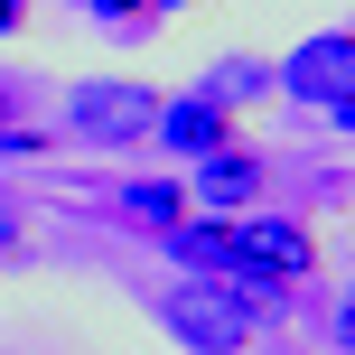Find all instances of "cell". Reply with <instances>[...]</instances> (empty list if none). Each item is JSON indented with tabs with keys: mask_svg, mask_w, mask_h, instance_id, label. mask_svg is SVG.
Listing matches in <instances>:
<instances>
[{
	"mask_svg": "<svg viewBox=\"0 0 355 355\" xmlns=\"http://www.w3.org/2000/svg\"><path fill=\"white\" fill-rule=\"evenodd\" d=\"M150 122H159V94L141 75H85V85H66V141H85V150H131V141H150Z\"/></svg>",
	"mask_w": 355,
	"mask_h": 355,
	"instance_id": "obj_1",
	"label": "cell"
},
{
	"mask_svg": "<svg viewBox=\"0 0 355 355\" xmlns=\"http://www.w3.org/2000/svg\"><path fill=\"white\" fill-rule=\"evenodd\" d=\"M159 327H168L187 355H252V337H262V327H252L243 309L225 300V290H206V281L159 290Z\"/></svg>",
	"mask_w": 355,
	"mask_h": 355,
	"instance_id": "obj_2",
	"label": "cell"
},
{
	"mask_svg": "<svg viewBox=\"0 0 355 355\" xmlns=\"http://www.w3.org/2000/svg\"><path fill=\"white\" fill-rule=\"evenodd\" d=\"M150 141L178 150V159H215V150L234 141V103L215 85H187V94H159V122H150Z\"/></svg>",
	"mask_w": 355,
	"mask_h": 355,
	"instance_id": "obj_3",
	"label": "cell"
},
{
	"mask_svg": "<svg viewBox=\"0 0 355 355\" xmlns=\"http://www.w3.org/2000/svg\"><path fill=\"white\" fill-rule=\"evenodd\" d=\"M271 85L290 94V103H337V94H355V28H318L309 47H290V66L271 75Z\"/></svg>",
	"mask_w": 355,
	"mask_h": 355,
	"instance_id": "obj_4",
	"label": "cell"
},
{
	"mask_svg": "<svg viewBox=\"0 0 355 355\" xmlns=\"http://www.w3.org/2000/svg\"><path fill=\"white\" fill-rule=\"evenodd\" d=\"M234 243H243V262L262 271V281H281V290H300L309 271H318V234L290 225V215H234Z\"/></svg>",
	"mask_w": 355,
	"mask_h": 355,
	"instance_id": "obj_5",
	"label": "cell"
},
{
	"mask_svg": "<svg viewBox=\"0 0 355 355\" xmlns=\"http://www.w3.org/2000/svg\"><path fill=\"white\" fill-rule=\"evenodd\" d=\"M262 187H271V159L243 150V141H225L215 159H196V196H187V206H206V215H252Z\"/></svg>",
	"mask_w": 355,
	"mask_h": 355,
	"instance_id": "obj_6",
	"label": "cell"
},
{
	"mask_svg": "<svg viewBox=\"0 0 355 355\" xmlns=\"http://www.w3.org/2000/svg\"><path fill=\"white\" fill-rule=\"evenodd\" d=\"M168 262L196 271V281H225V271H243V243H234V215H187L178 234H159Z\"/></svg>",
	"mask_w": 355,
	"mask_h": 355,
	"instance_id": "obj_7",
	"label": "cell"
},
{
	"mask_svg": "<svg viewBox=\"0 0 355 355\" xmlns=\"http://www.w3.org/2000/svg\"><path fill=\"white\" fill-rule=\"evenodd\" d=\"M112 206H122V225H141V234H178L187 225V187H178V178H131Z\"/></svg>",
	"mask_w": 355,
	"mask_h": 355,
	"instance_id": "obj_8",
	"label": "cell"
},
{
	"mask_svg": "<svg viewBox=\"0 0 355 355\" xmlns=\"http://www.w3.org/2000/svg\"><path fill=\"white\" fill-rule=\"evenodd\" d=\"M94 19H103V28H150V19H159V0H85Z\"/></svg>",
	"mask_w": 355,
	"mask_h": 355,
	"instance_id": "obj_9",
	"label": "cell"
},
{
	"mask_svg": "<svg viewBox=\"0 0 355 355\" xmlns=\"http://www.w3.org/2000/svg\"><path fill=\"white\" fill-rule=\"evenodd\" d=\"M28 252V225H19V206H0V262H19Z\"/></svg>",
	"mask_w": 355,
	"mask_h": 355,
	"instance_id": "obj_10",
	"label": "cell"
},
{
	"mask_svg": "<svg viewBox=\"0 0 355 355\" xmlns=\"http://www.w3.org/2000/svg\"><path fill=\"white\" fill-rule=\"evenodd\" d=\"M47 150V131H0V159H37Z\"/></svg>",
	"mask_w": 355,
	"mask_h": 355,
	"instance_id": "obj_11",
	"label": "cell"
},
{
	"mask_svg": "<svg viewBox=\"0 0 355 355\" xmlns=\"http://www.w3.org/2000/svg\"><path fill=\"white\" fill-rule=\"evenodd\" d=\"M327 327H337V355H355V290L337 300V318H327Z\"/></svg>",
	"mask_w": 355,
	"mask_h": 355,
	"instance_id": "obj_12",
	"label": "cell"
},
{
	"mask_svg": "<svg viewBox=\"0 0 355 355\" xmlns=\"http://www.w3.org/2000/svg\"><path fill=\"white\" fill-rule=\"evenodd\" d=\"M327 122H337V131H355V94H337V103H327Z\"/></svg>",
	"mask_w": 355,
	"mask_h": 355,
	"instance_id": "obj_13",
	"label": "cell"
},
{
	"mask_svg": "<svg viewBox=\"0 0 355 355\" xmlns=\"http://www.w3.org/2000/svg\"><path fill=\"white\" fill-rule=\"evenodd\" d=\"M19 19H28V0H0V37H10V28H19Z\"/></svg>",
	"mask_w": 355,
	"mask_h": 355,
	"instance_id": "obj_14",
	"label": "cell"
},
{
	"mask_svg": "<svg viewBox=\"0 0 355 355\" xmlns=\"http://www.w3.org/2000/svg\"><path fill=\"white\" fill-rule=\"evenodd\" d=\"M159 10H178V0H159Z\"/></svg>",
	"mask_w": 355,
	"mask_h": 355,
	"instance_id": "obj_15",
	"label": "cell"
}]
</instances>
